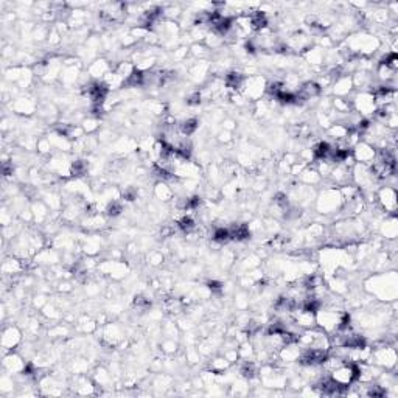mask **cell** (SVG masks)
Returning a JSON list of instances; mask_svg holds the SVG:
<instances>
[{"instance_id": "cell-10", "label": "cell", "mask_w": 398, "mask_h": 398, "mask_svg": "<svg viewBox=\"0 0 398 398\" xmlns=\"http://www.w3.org/2000/svg\"><path fill=\"white\" fill-rule=\"evenodd\" d=\"M11 108L16 111L18 114H25L30 115L33 114L36 109V103L32 98H18L14 103H11Z\"/></svg>"}, {"instance_id": "cell-13", "label": "cell", "mask_w": 398, "mask_h": 398, "mask_svg": "<svg viewBox=\"0 0 398 398\" xmlns=\"http://www.w3.org/2000/svg\"><path fill=\"white\" fill-rule=\"evenodd\" d=\"M381 232H382V235H384L386 238L393 240V238L396 237V221H395V218H392V220H386L384 223H382V226H381Z\"/></svg>"}, {"instance_id": "cell-15", "label": "cell", "mask_w": 398, "mask_h": 398, "mask_svg": "<svg viewBox=\"0 0 398 398\" xmlns=\"http://www.w3.org/2000/svg\"><path fill=\"white\" fill-rule=\"evenodd\" d=\"M32 212H33V217H35V220H36L38 223H42L45 218L49 217V213H47V207H45L42 203H35V204H33V209H32Z\"/></svg>"}, {"instance_id": "cell-9", "label": "cell", "mask_w": 398, "mask_h": 398, "mask_svg": "<svg viewBox=\"0 0 398 398\" xmlns=\"http://www.w3.org/2000/svg\"><path fill=\"white\" fill-rule=\"evenodd\" d=\"M4 367L10 370V373H22L27 367V362L16 353H11L10 356H5Z\"/></svg>"}, {"instance_id": "cell-16", "label": "cell", "mask_w": 398, "mask_h": 398, "mask_svg": "<svg viewBox=\"0 0 398 398\" xmlns=\"http://www.w3.org/2000/svg\"><path fill=\"white\" fill-rule=\"evenodd\" d=\"M209 47L207 45H204V44H194V45H191V53H193V56H199V58H204V56H207L209 55Z\"/></svg>"}, {"instance_id": "cell-17", "label": "cell", "mask_w": 398, "mask_h": 398, "mask_svg": "<svg viewBox=\"0 0 398 398\" xmlns=\"http://www.w3.org/2000/svg\"><path fill=\"white\" fill-rule=\"evenodd\" d=\"M162 350L168 355H173V353H176V350H177V344L174 342V339H166V341L162 342Z\"/></svg>"}, {"instance_id": "cell-4", "label": "cell", "mask_w": 398, "mask_h": 398, "mask_svg": "<svg viewBox=\"0 0 398 398\" xmlns=\"http://www.w3.org/2000/svg\"><path fill=\"white\" fill-rule=\"evenodd\" d=\"M353 106L356 112L361 115V117H369L372 114H375L376 111V104H375V97L372 92H365L362 90L361 94H358L353 100Z\"/></svg>"}, {"instance_id": "cell-6", "label": "cell", "mask_w": 398, "mask_h": 398, "mask_svg": "<svg viewBox=\"0 0 398 398\" xmlns=\"http://www.w3.org/2000/svg\"><path fill=\"white\" fill-rule=\"evenodd\" d=\"M378 203L381 204L382 210L386 212H395L396 209V193L393 190V187H384L378 191Z\"/></svg>"}, {"instance_id": "cell-19", "label": "cell", "mask_w": 398, "mask_h": 398, "mask_svg": "<svg viewBox=\"0 0 398 398\" xmlns=\"http://www.w3.org/2000/svg\"><path fill=\"white\" fill-rule=\"evenodd\" d=\"M149 263L151 265H154V266H157V265H160L162 262H163V255L162 254H159V252H152V254H149Z\"/></svg>"}, {"instance_id": "cell-3", "label": "cell", "mask_w": 398, "mask_h": 398, "mask_svg": "<svg viewBox=\"0 0 398 398\" xmlns=\"http://www.w3.org/2000/svg\"><path fill=\"white\" fill-rule=\"evenodd\" d=\"M316 207L320 213H333L342 207V197L339 188L327 187L316 199Z\"/></svg>"}, {"instance_id": "cell-2", "label": "cell", "mask_w": 398, "mask_h": 398, "mask_svg": "<svg viewBox=\"0 0 398 398\" xmlns=\"http://www.w3.org/2000/svg\"><path fill=\"white\" fill-rule=\"evenodd\" d=\"M379 49V41L372 35H358L347 39V50L350 53L370 55Z\"/></svg>"}, {"instance_id": "cell-8", "label": "cell", "mask_w": 398, "mask_h": 398, "mask_svg": "<svg viewBox=\"0 0 398 398\" xmlns=\"http://www.w3.org/2000/svg\"><path fill=\"white\" fill-rule=\"evenodd\" d=\"M351 89H353V83H351V76H348L347 73L341 75L339 78H336L333 81V92L338 97L348 95Z\"/></svg>"}, {"instance_id": "cell-14", "label": "cell", "mask_w": 398, "mask_h": 398, "mask_svg": "<svg viewBox=\"0 0 398 398\" xmlns=\"http://www.w3.org/2000/svg\"><path fill=\"white\" fill-rule=\"evenodd\" d=\"M229 365H231V362H229L224 356H220V358H217V359H213V361H212V364H210V370H212V372H215L217 375H220V373H223L224 370L229 369Z\"/></svg>"}, {"instance_id": "cell-20", "label": "cell", "mask_w": 398, "mask_h": 398, "mask_svg": "<svg viewBox=\"0 0 398 398\" xmlns=\"http://www.w3.org/2000/svg\"><path fill=\"white\" fill-rule=\"evenodd\" d=\"M218 140L221 142V143H227V142H231L232 140V132L231 131H221L220 132V135H218Z\"/></svg>"}, {"instance_id": "cell-12", "label": "cell", "mask_w": 398, "mask_h": 398, "mask_svg": "<svg viewBox=\"0 0 398 398\" xmlns=\"http://www.w3.org/2000/svg\"><path fill=\"white\" fill-rule=\"evenodd\" d=\"M154 194L157 196V199H160V201H170V199L174 196L171 187L168 185L166 182L160 180L156 183V187H154Z\"/></svg>"}, {"instance_id": "cell-18", "label": "cell", "mask_w": 398, "mask_h": 398, "mask_svg": "<svg viewBox=\"0 0 398 398\" xmlns=\"http://www.w3.org/2000/svg\"><path fill=\"white\" fill-rule=\"evenodd\" d=\"M83 129H84V132H94V131H97V129H98V121H97L95 118L84 120Z\"/></svg>"}, {"instance_id": "cell-1", "label": "cell", "mask_w": 398, "mask_h": 398, "mask_svg": "<svg viewBox=\"0 0 398 398\" xmlns=\"http://www.w3.org/2000/svg\"><path fill=\"white\" fill-rule=\"evenodd\" d=\"M367 283H372L373 288H367L369 291L379 297L381 300H393L396 296V277L395 272L382 274V275H375L370 277Z\"/></svg>"}, {"instance_id": "cell-11", "label": "cell", "mask_w": 398, "mask_h": 398, "mask_svg": "<svg viewBox=\"0 0 398 398\" xmlns=\"http://www.w3.org/2000/svg\"><path fill=\"white\" fill-rule=\"evenodd\" d=\"M297 177H299V180H302L303 183H307V185H314V183L320 182V179H322V177L319 176V173H317L316 168H314V166L311 168V165H308L307 168H305V170H303Z\"/></svg>"}, {"instance_id": "cell-7", "label": "cell", "mask_w": 398, "mask_h": 398, "mask_svg": "<svg viewBox=\"0 0 398 398\" xmlns=\"http://www.w3.org/2000/svg\"><path fill=\"white\" fill-rule=\"evenodd\" d=\"M22 341V334L19 331L18 327H7L4 330V336H2V345L5 350H13L19 345V342Z\"/></svg>"}, {"instance_id": "cell-5", "label": "cell", "mask_w": 398, "mask_h": 398, "mask_svg": "<svg viewBox=\"0 0 398 398\" xmlns=\"http://www.w3.org/2000/svg\"><path fill=\"white\" fill-rule=\"evenodd\" d=\"M351 156H353L356 163H365L370 165L376 156V148L365 143V142H359L353 149H351Z\"/></svg>"}]
</instances>
